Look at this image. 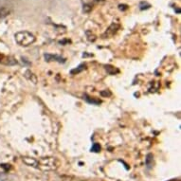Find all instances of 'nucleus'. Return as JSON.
<instances>
[{"mask_svg": "<svg viewBox=\"0 0 181 181\" xmlns=\"http://www.w3.org/2000/svg\"><path fill=\"white\" fill-rule=\"evenodd\" d=\"M60 166V160L54 157H45L37 159V169L44 172L56 171Z\"/></svg>", "mask_w": 181, "mask_h": 181, "instance_id": "f257e3e1", "label": "nucleus"}, {"mask_svg": "<svg viewBox=\"0 0 181 181\" xmlns=\"http://www.w3.org/2000/svg\"><path fill=\"white\" fill-rule=\"evenodd\" d=\"M15 41L22 46H29L35 42V37L29 31H19L15 34Z\"/></svg>", "mask_w": 181, "mask_h": 181, "instance_id": "f03ea898", "label": "nucleus"}, {"mask_svg": "<svg viewBox=\"0 0 181 181\" xmlns=\"http://www.w3.org/2000/svg\"><path fill=\"white\" fill-rule=\"evenodd\" d=\"M0 64H5V65H13V64H17V61H16L13 57L7 56V55L0 53Z\"/></svg>", "mask_w": 181, "mask_h": 181, "instance_id": "7ed1b4c3", "label": "nucleus"}, {"mask_svg": "<svg viewBox=\"0 0 181 181\" xmlns=\"http://www.w3.org/2000/svg\"><path fill=\"white\" fill-rule=\"evenodd\" d=\"M119 28H120V26H119L118 24H115V23L112 24V25L107 29V30L103 34V37H104V38H110V37H112V36L118 31Z\"/></svg>", "mask_w": 181, "mask_h": 181, "instance_id": "20e7f679", "label": "nucleus"}, {"mask_svg": "<svg viewBox=\"0 0 181 181\" xmlns=\"http://www.w3.org/2000/svg\"><path fill=\"white\" fill-rule=\"evenodd\" d=\"M22 161L26 164V165L37 169V159L36 158L30 157H22Z\"/></svg>", "mask_w": 181, "mask_h": 181, "instance_id": "39448f33", "label": "nucleus"}, {"mask_svg": "<svg viewBox=\"0 0 181 181\" xmlns=\"http://www.w3.org/2000/svg\"><path fill=\"white\" fill-rule=\"evenodd\" d=\"M46 61L47 62H51V61H56L58 63H64L65 62V59L63 58L62 56H59V55H53V54H45L44 55Z\"/></svg>", "mask_w": 181, "mask_h": 181, "instance_id": "423d86ee", "label": "nucleus"}, {"mask_svg": "<svg viewBox=\"0 0 181 181\" xmlns=\"http://www.w3.org/2000/svg\"><path fill=\"white\" fill-rule=\"evenodd\" d=\"M104 68H105V70L107 71V73L110 74V75H115V74H117V73L120 72V70L118 68H116L115 67L110 65V64H105Z\"/></svg>", "mask_w": 181, "mask_h": 181, "instance_id": "0eeeda50", "label": "nucleus"}, {"mask_svg": "<svg viewBox=\"0 0 181 181\" xmlns=\"http://www.w3.org/2000/svg\"><path fill=\"white\" fill-rule=\"evenodd\" d=\"M86 64H81L78 68L72 69V70L70 71V73H71L72 75H75V74H79V73H81V72H83V71L86 70Z\"/></svg>", "mask_w": 181, "mask_h": 181, "instance_id": "6e6552de", "label": "nucleus"}, {"mask_svg": "<svg viewBox=\"0 0 181 181\" xmlns=\"http://www.w3.org/2000/svg\"><path fill=\"white\" fill-rule=\"evenodd\" d=\"M25 77H26L28 80L31 81L33 84H36V83H37V78H36V76H35L33 73H32L30 70H27V71H26V73H25Z\"/></svg>", "mask_w": 181, "mask_h": 181, "instance_id": "1a4fd4ad", "label": "nucleus"}, {"mask_svg": "<svg viewBox=\"0 0 181 181\" xmlns=\"http://www.w3.org/2000/svg\"><path fill=\"white\" fill-rule=\"evenodd\" d=\"M84 99H85V100H86L87 103L92 104H96V105L100 104L102 103L101 100H98V99H96V98H91V97H89V96H87V95H85Z\"/></svg>", "mask_w": 181, "mask_h": 181, "instance_id": "9d476101", "label": "nucleus"}, {"mask_svg": "<svg viewBox=\"0 0 181 181\" xmlns=\"http://www.w3.org/2000/svg\"><path fill=\"white\" fill-rule=\"evenodd\" d=\"M153 158H154V157H153L152 154H148L147 155V157H146V166L148 168L152 167V165H153Z\"/></svg>", "mask_w": 181, "mask_h": 181, "instance_id": "9b49d317", "label": "nucleus"}, {"mask_svg": "<svg viewBox=\"0 0 181 181\" xmlns=\"http://www.w3.org/2000/svg\"><path fill=\"white\" fill-rule=\"evenodd\" d=\"M101 150H102V147L99 143H94L93 146L91 147V152L93 153H99L101 152Z\"/></svg>", "mask_w": 181, "mask_h": 181, "instance_id": "f8f14e48", "label": "nucleus"}, {"mask_svg": "<svg viewBox=\"0 0 181 181\" xmlns=\"http://www.w3.org/2000/svg\"><path fill=\"white\" fill-rule=\"evenodd\" d=\"M0 181H10V180H9L8 176L5 174L0 173Z\"/></svg>", "mask_w": 181, "mask_h": 181, "instance_id": "ddd939ff", "label": "nucleus"}, {"mask_svg": "<svg viewBox=\"0 0 181 181\" xmlns=\"http://www.w3.org/2000/svg\"><path fill=\"white\" fill-rule=\"evenodd\" d=\"M0 166H1V168L5 169L6 172H8V171L11 168V166L10 165V164H2V165H0Z\"/></svg>", "mask_w": 181, "mask_h": 181, "instance_id": "4468645a", "label": "nucleus"}, {"mask_svg": "<svg viewBox=\"0 0 181 181\" xmlns=\"http://www.w3.org/2000/svg\"><path fill=\"white\" fill-rule=\"evenodd\" d=\"M101 95L104 96V97H107V96H111L112 93H111L109 90H105V91H102V92H101Z\"/></svg>", "mask_w": 181, "mask_h": 181, "instance_id": "2eb2a0df", "label": "nucleus"}]
</instances>
